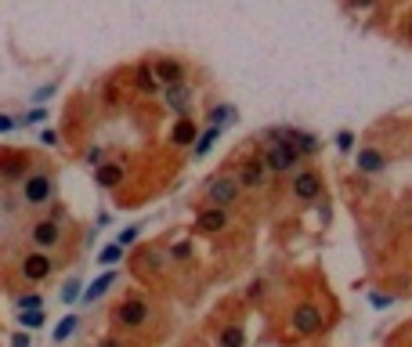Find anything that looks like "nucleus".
Returning a JSON list of instances; mask_svg holds the SVG:
<instances>
[{
    "label": "nucleus",
    "mask_w": 412,
    "mask_h": 347,
    "mask_svg": "<svg viewBox=\"0 0 412 347\" xmlns=\"http://www.w3.org/2000/svg\"><path fill=\"white\" fill-rule=\"evenodd\" d=\"M203 203L213 210H228V213L242 203V188L235 184L232 170H217L203 181Z\"/></svg>",
    "instance_id": "obj_1"
},
{
    "label": "nucleus",
    "mask_w": 412,
    "mask_h": 347,
    "mask_svg": "<svg viewBox=\"0 0 412 347\" xmlns=\"http://www.w3.org/2000/svg\"><path fill=\"white\" fill-rule=\"evenodd\" d=\"M261 160H264L268 177H293V174L304 167L300 152L293 148V141H290V138L271 141V145H261Z\"/></svg>",
    "instance_id": "obj_2"
},
{
    "label": "nucleus",
    "mask_w": 412,
    "mask_h": 347,
    "mask_svg": "<svg viewBox=\"0 0 412 347\" xmlns=\"http://www.w3.org/2000/svg\"><path fill=\"white\" fill-rule=\"evenodd\" d=\"M232 177H235V184L242 188V192H261V188L268 184V170H264L261 152H246V155H239V163H235Z\"/></svg>",
    "instance_id": "obj_3"
},
{
    "label": "nucleus",
    "mask_w": 412,
    "mask_h": 347,
    "mask_svg": "<svg viewBox=\"0 0 412 347\" xmlns=\"http://www.w3.org/2000/svg\"><path fill=\"white\" fill-rule=\"evenodd\" d=\"M322 188H326V181H322V170L314 167V163H304L297 174H293V181H290V192H293V199L297 203H319L322 199Z\"/></svg>",
    "instance_id": "obj_4"
},
{
    "label": "nucleus",
    "mask_w": 412,
    "mask_h": 347,
    "mask_svg": "<svg viewBox=\"0 0 412 347\" xmlns=\"http://www.w3.org/2000/svg\"><path fill=\"white\" fill-rule=\"evenodd\" d=\"M148 319H152L148 300H145V297H138V293L123 297V300L116 304V311H112V322H116L119 329H141Z\"/></svg>",
    "instance_id": "obj_5"
},
{
    "label": "nucleus",
    "mask_w": 412,
    "mask_h": 347,
    "mask_svg": "<svg viewBox=\"0 0 412 347\" xmlns=\"http://www.w3.org/2000/svg\"><path fill=\"white\" fill-rule=\"evenodd\" d=\"M322 326H326V314H322L319 304L304 300V304H297V307L290 311V329H293L297 336H314V333H322Z\"/></svg>",
    "instance_id": "obj_6"
},
{
    "label": "nucleus",
    "mask_w": 412,
    "mask_h": 347,
    "mask_svg": "<svg viewBox=\"0 0 412 347\" xmlns=\"http://www.w3.org/2000/svg\"><path fill=\"white\" fill-rule=\"evenodd\" d=\"M51 196H54V177L47 170L25 174V181H22V203L25 206H44Z\"/></svg>",
    "instance_id": "obj_7"
},
{
    "label": "nucleus",
    "mask_w": 412,
    "mask_h": 347,
    "mask_svg": "<svg viewBox=\"0 0 412 347\" xmlns=\"http://www.w3.org/2000/svg\"><path fill=\"white\" fill-rule=\"evenodd\" d=\"M152 66V73H155V80H160V87H174V83H184V73H188V66L181 58H174V54H163V58H152L148 61Z\"/></svg>",
    "instance_id": "obj_8"
},
{
    "label": "nucleus",
    "mask_w": 412,
    "mask_h": 347,
    "mask_svg": "<svg viewBox=\"0 0 412 347\" xmlns=\"http://www.w3.org/2000/svg\"><path fill=\"white\" fill-rule=\"evenodd\" d=\"M387 170V155L379 152V145H358V155H355V174H365V177H376Z\"/></svg>",
    "instance_id": "obj_9"
},
{
    "label": "nucleus",
    "mask_w": 412,
    "mask_h": 347,
    "mask_svg": "<svg viewBox=\"0 0 412 347\" xmlns=\"http://www.w3.org/2000/svg\"><path fill=\"white\" fill-rule=\"evenodd\" d=\"M18 271H22L25 282H44L54 271V261L47 254H40V249H29V254L22 257V264H18Z\"/></svg>",
    "instance_id": "obj_10"
},
{
    "label": "nucleus",
    "mask_w": 412,
    "mask_h": 347,
    "mask_svg": "<svg viewBox=\"0 0 412 347\" xmlns=\"http://www.w3.org/2000/svg\"><path fill=\"white\" fill-rule=\"evenodd\" d=\"M228 228H232V213L228 210L203 206L196 213V232H203V235H220V232H228Z\"/></svg>",
    "instance_id": "obj_11"
},
{
    "label": "nucleus",
    "mask_w": 412,
    "mask_h": 347,
    "mask_svg": "<svg viewBox=\"0 0 412 347\" xmlns=\"http://www.w3.org/2000/svg\"><path fill=\"white\" fill-rule=\"evenodd\" d=\"M29 239H33V246L40 249V254H47V249H54L61 242V225L58 217H47V220H37L33 232H29Z\"/></svg>",
    "instance_id": "obj_12"
},
{
    "label": "nucleus",
    "mask_w": 412,
    "mask_h": 347,
    "mask_svg": "<svg viewBox=\"0 0 412 347\" xmlns=\"http://www.w3.org/2000/svg\"><path fill=\"white\" fill-rule=\"evenodd\" d=\"M192 98H196V90L188 87V83H174V87H163V102L170 105V112L181 119L192 112Z\"/></svg>",
    "instance_id": "obj_13"
},
{
    "label": "nucleus",
    "mask_w": 412,
    "mask_h": 347,
    "mask_svg": "<svg viewBox=\"0 0 412 347\" xmlns=\"http://www.w3.org/2000/svg\"><path fill=\"white\" fill-rule=\"evenodd\" d=\"M290 141L300 152V160H314V155L322 152V138L311 134V131H304V127H290Z\"/></svg>",
    "instance_id": "obj_14"
},
{
    "label": "nucleus",
    "mask_w": 412,
    "mask_h": 347,
    "mask_svg": "<svg viewBox=\"0 0 412 347\" xmlns=\"http://www.w3.org/2000/svg\"><path fill=\"white\" fill-rule=\"evenodd\" d=\"M196 138H199L196 119H192V116H181V119L174 123V131H170V145L184 148V145H196Z\"/></svg>",
    "instance_id": "obj_15"
},
{
    "label": "nucleus",
    "mask_w": 412,
    "mask_h": 347,
    "mask_svg": "<svg viewBox=\"0 0 412 347\" xmlns=\"http://www.w3.org/2000/svg\"><path fill=\"white\" fill-rule=\"evenodd\" d=\"M134 87H138V94H145V98H155V94H163V87H160V80H155V73H152L148 61L134 69Z\"/></svg>",
    "instance_id": "obj_16"
},
{
    "label": "nucleus",
    "mask_w": 412,
    "mask_h": 347,
    "mask_svg": "<svg viewBox=\"0 0 412 347\" xmlns=\"http://www.w3.org/2000/svg\"><path fill=\"white\" fill-rule=\"evenodd\" d=\"M235 116H239V109L232 102H217V105H210L206 123H210V127H217V131H225L228 123H235Z\"/></svg>",
    "instance_id": "obj_17"
},
{
    "label": "nucleus",
    "mask_w": 412,
    "mask_h": 347,
    "mask_svg": "<svg viewBox=\"0 0 412 347\" xmlns=\"http://www.w3.org/2000/svg\"><path fill=\"white\" fill-rule=\"evenodd\" d=\"M112 286H116V271H102V275H98V278H94L90 286L83 290V297H80V300H83V304H94V300H102Z\"/></svg>",
    "instance_id": "obj_18"
},
{
    "label": "nucleus",
    "mask_w": 412,
    "mask_h": 347,
    "mask_svg": "<svg viewBox=\"0 0 412 347\" xmlns=\"http://www.w3.org/2000/svg\"><path fill=\"white\" fill-rule=\"evenodd\" d=\"M94 181H98V188H116V184H123V167L119 163H102L98 170H94Z\"/></svg>",
    "instance_id": "obj_19"
},
{
    "label": "nucleus",
    "mask_w": 412,
    "mask_h": 347,
    "mask_svg": "<svg viewBox=\"0 0 412 347\" xmlns=\"http://www.w3.org/2000/svg\"><path fill=\"white\" fill-rule=\"evenodd\" d=\"M217 347H246V329H242V322H228L225 329H220Z\"/></svg>",
    "instance_id": "obj_20"
},
{
    "label": "nucleus",
    "mask_w": 412,
    "mask_h": 347,
    "mask_svg": "<svg viewBox=\"0 0 412 347\" xmlns=\"http://www.w3.org/2000/svg\"><path fill=\"white\" fill-rule=\"evenodd\" d=\"M25 167H29L25 155H8V160H0V177H4V181L25 177Z\"/></svg>",
    "instance_id": "obj_21"
},
{
    "label": "nucleus",
    "mask_w": 412,
    "mask_h": 347,
    "mask_svg": "<svg viewBox=\"0 0 412 347\" xmlns=\"http://www.w3.org/2000/svg\"><path fill=\"white\" fill-rule=\"evenodd\" d=\"M220 134H225V131H217V127H206L199 138H196V145H192V160H203V155L220 141Z\"/></svg>",
    "instance_id": "obj_22"
},
{
    "label": "nucleus",
    "mask_w": 412,
    "mask_h": 347,
    "mask_svg": "<svg viewBox=\"0 0 412 347\" xmlns=\"http://www.w3.org/2000/svg\"><path fill=\"white\" fill-rule=\"evenodd\" d=\"M119 261H123V246H119V242H109V246L98 249V264H102L105 271H116Z\"/></svg>",
    "instance_id": "obj_23"
},
{
    "label": "nucleus",
    "mask_w": 412,
    "mask_h": 347,
    "mask_svg": "<svg viewBox=\"0 0 412 347\" xmlns=\"http://www.w3.org/2000/svg\"><path fill=\"white\" fill-rule=\"evenodd\" d=\"M76 326H80V314H73V311H69V314H66V319H61V322L54 326V333H51V340H54V343H66V340H69V336L76 333Z\"/></svg>",
    "instance_id": "obj_24"
},
{
    "label": "nucleus",
    "mask_w": 412,
    "mask_h": 347,
    "mask_svg": "<svg viewBox=\"0 0 412 347\" xmlns=\"http://www.w3.org/2000/svg\"><path fill=\"white\" fill-rule=\"evenodd\" d=\"M333 145H336V152H355V145H358V134L355 131H347V127H340L336 131V138H333Z\"/></svg>",
    "instance_id": "obj_25"
},
{
    "label": "nucleus",
    "mask_w": 412,
    "mask_h": 347,
    "mask_svg": "<svg viewBox=\"0 0 412 347\" xmlns=\"http://www.w3.org/2000/svg\"><path fill=\"white\" fill-rule=\"evenodd\" d=\"M44 319H47L44 311H18V322H22V329H40V326H44Z\"/></svg>",
    "instance_id": "obj_26"
},
{
    "label": "nucleus",
    "mask_w": 412,
    "mask_h": 347,
    "mask_svg": "<svg viewBox=\"0 0 412 347\" xmlns=\"http://www.w3.org/2000/svg\"><path fill=\"white\" fill-rule=\"evenodd\" d=\"M51 112L44 105H33V109H25V116H18V127H29V123H44Z\"/></svg>",
    "instance_id": "obj_27"
},
{
    "label": "nucleus",
    "mask_w": 412,
    "mask_h": 347,
    "mask_svg": "<svg viewBox=\"0 0 412 347\" xmlns=\"http://www.w3.org/2000/svg\"><path fill=\"white\" fill-rule=\"evenodd\" d=\"M15 304H18V311H44V300L37 293H18Z\"/></svg>",
    "instance_id": "obj_28"
},
{
    "label": "nucleus",
    "mask_w": 412,
    "mask_h": 347,
    "mask_svg": "<svg viewBox=\"0 0 412 347\" xmlns=\"http://www.w3.org/2000/svg\"><path fill=\"white\" fill-rule=\"evenodd\" d=\"M80 297H83V290H80V278H69L66 286H61V300H66V304H76Z\"/></svg>",
    "instance_id": "obj_29"
},
{
    "label": "nucleus",
    "mask_w": 412,
    "mask_h": 347,
    "mask_svg": "<svg viewBox=\"0 0 412 347\" xmlns=\"http://www.w3.org/2000/svg\"><path fill=\"white\" fill-rule=\"evenodd\" d=\"M138 235H141V225H126V228L119 232V239H116V242L126 249V246H134V242H138Z\"/></svg>",
    "instance_id": "obj_30"
},
{
    "label": "nucleus",
    "mask_w": 412,
    "mask_h": 347,
    "mask_svg": "<svg viewBox=\"0 0 412 347\" xmlns=\"http://www.w3.org/2000/svg\"><path fill=\"white\" fill-rule=\"evenodd\" d=\"M83 160H87L90 167H102V160H105V148H102V145H94V148H87V155H83Z\"/></svg>",
    "instance_id": "obj_31"
},
{
    "label": "nucleus",
    "mask_w": 412,
    "mask_h": 347,
    "mask_svg": "<svg viewBox=\"0 0 412 347\" xmlns=\"http://www.w3.org/2000/svg\"><path fill=\"white\" fill-rule=\"evenodd\" d=\"M18 127V119L15 116H8V112H0V134H11Z\"/></svg>",
    "instance_id": "obj_32"
},
{
    "label": "nucleus",
    "mask_w": 412,
    "mask_h": 347,
    "mask_svg": "<svg viewBox=\"0 0 412 347\" xmlns=\"http://www.w3.org/2000/svg\"><path fill=\"white\" fill-rule=\"evenodd\" d=\"M40 145H47V148H58V145H61V138H58V131H51V127H47V131L40 134Z\"/></svg>",
    "instance_id": "obj_33"
},
{
    "label": "nucleus",
    "mask_w": 412,
    "mask_h": 347,
    "mask_svg": "<svg viewBox=\"0 0 412 347\" xmlns=\"http://www.w3.org/2000/svg\"><path fill=\"white\" fill-rule=\"evenodd\" d=\"M11 347H33V340H29V333H15L11 336Z\"/></svg>",
    "instance_id": "obj_34"
},
{
    "label": "nucleus",
    "mask_w": 412,
    "mask_h": 347,
    "mask_svg": "<svg viewBox=\"0 0 412 347\" xmlns=\"http://www.w3.org/2000/svg\"><path fill=\"white\" fill-rule=\"evenodd\" d=\"M170 257H174V261H184V257H188V246H184V242H177V246L170 249Z\"/></svg>",
    "instance_id": "obj_35"
},
{
    "label": "nucleus",
    "mask_w": 412,
    "mask_h": 347,
    "mask_svg": "<svg viewBox=\"0 0 412 347\" xmlns=\"http://www.w3.org/2000/svg\"><path fill=\"white\" fill-rule=\"evenodd\" d=\"M51 94H54V83H47V87H40V90H37V102H47V98H51Z\"/></svg>",
    "instance_id": "obj_36"
},
{
    "label": "nucleus",
    "mask_w": 412,
    "mask_h": 347,
    "mask_svg": "<svg viewBox=\"0 0 412 347\" xmlns=\"http://www.w3.org/2000/svg\"><path fill=\"white\" fill-rule=\"evenodd\" d=\"M391 304V297H384V293H372V307H387Z\"/></svg>",
    "instance_id": "obj_37"
},
{
    "label": "nucleus",
    "mask_w": 412,
    "mask_h": 347,
    "mask_svg": "<svg viewBox=\"0 0 412 347\" xmlns=\"http://www.w3.org/2000/svg\"><path fill=\"white\" fill-rule=\"evenodd\" d=\"M98 347H126V343H123V340H116V336H105Z\"/></svg>",
    "instance_id": "obj_38"
},
{
    "label": "nucleus",
    "mask_w": 412,
    "mask_h": 347,
    "mask_svg": "<svg viewBox=\"0 0 412 347\" xmlns=\"http://www.w3.org/2000/svg\"><path fill=\"white\" fill-rule=\"evenodd\" d=\"M405 29H408V40H412V18H408V25H405Z\"/></svg>",
    "instance_id": "obj_39"
}]
</instances>
